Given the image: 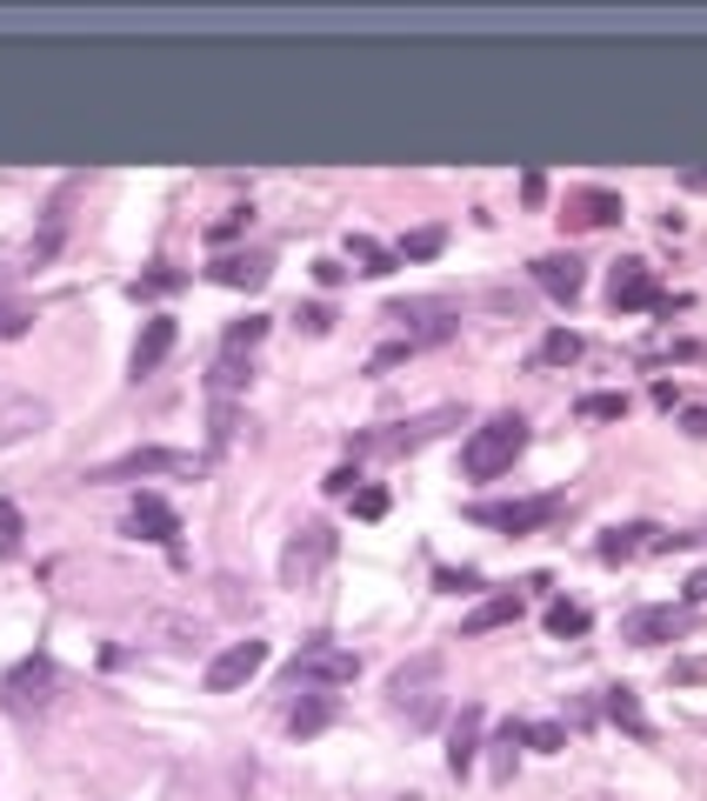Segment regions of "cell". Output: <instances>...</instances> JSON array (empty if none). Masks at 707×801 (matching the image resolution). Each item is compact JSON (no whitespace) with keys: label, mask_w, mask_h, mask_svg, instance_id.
Instances as JSON below:
<instances>
[{"label":"cell","mask_w":707,"mask_h":801,"mask_svg":"<svg viewBox=\"0 0 707 801\" xmlns=\"http://www.w3.org/2000/svg\"><path fill=\"white\" fill-rule=\"evenodd\" d=\"M520 448H527V421L507 408V415H487V421L468 435L461 467H468V481H501V474L520 461Z\"/></svg>","instance_id":"6da1fadb"},{"label":"cell","mask_w":707,"mask_h":801,"mask_svg":"<svg viewBox=\"0 0 707 801\" xmlns=\"http://www.w3.org/2000/svg\"><path fill=\"white\" fill-rule=\"evenodd\" d=\"M440 688H448V662L440 655H414V662H401L388 675V701H394V714L414 721V729H427V721L440 714Z\"/></svg>","instance_id":"7a4b0ae2"},{"label":"cell","mask_w":707,"mask_h":801,"mask_svg":"<svg viewBox=\"0 0 707 801\" xmlns=\"http://www.w3.org/2000/svg\"><path fill=\"white\" fill-rule=\"evenodd\" d=\"M388 320L401 328V341L420 354V348L448 341V335L461 328V307H454V301H440V294H407V301H388Z\"/></svg>","instance_id":"3957f363"},{"label":"cell","mask_w":707,"mask_h":801,"mask_svg":"<svg viewBox=\"0 0 707 801\" xmlns=\"http://www.w3.org/2000/svg\"><path fill=\"white\" fill-rule=\"evenodd\" d=\"M54 688H60L54 662H47V655H27V662H14V668H8V681H0V708H8L14 721L47 714V708H54Z\"/></svg>","instance_id":"277c9868"},{"label":"cell","mask_w":707,"mask_h":801,"mask_svg":"<svg viewBox=\"0 0 707 801\" xmlns=\"http://www.w3.org/2000/svg\"><path fill=\"white\" fill-rule=\"evenodd\" d=\"M334 548H340V534H334L327 521H301L294 541H288V554H281V582H288V588H314L321 568L334 561Z\"/></svg>","instance_id":"5b68a950"},{"label":"cell","mask_w":707,"mask_h":801,"mask_svg":"<svg viewBox=\"0 0 707 801\" xmlns=\"http://www.w3.org/2000/svg\"><path fill=\"white\" fill-rule=\"evenodd\" d=\"M354 675H361V662H354L340 641H307V648L288 662V688H347Z\"/></svg>","instance_id":"8992f818"},{"label":"cell","mask_w":707,"mask_h":801,"mask_svg":"<svg viewBox=\"0 0 707 801\" xmlns=\"http://www.w3.org/2000/svg\"><path fill=\"white\" fill-rule=\"evenodd\" d=\"M607 301L621 307V314H641V307L674 314V301L654 287V268H648V261H614V274H607Z\"/></svg>","instance_id":"52a82bcc"},{"label":"cell","mask_w":707,"mask_h":801,"mask_svg":"<svg viewBox=\"0 0 707 801\" xmlns=\"http://www.w3.org/2000/svg\"><path fill=\"white\" fill-rule=\"evenodd\" d=\"M481 528H507V534H535L561 515V495H535V501H474L468 508Z\"/></svg>","instance_id":"ba28073f"},{"label":"cell","mask_w":707,"mask_h":801,"mask_svg":"<svg viewBox=\"0 0 707 801\" xmlns=\"http://www.w3.org/2000/svg\"><path fill=\"white\" fill-rule=\"evenodd\" d=\"M461 421V408H434V415H420V421H401L394 435H361V441H354V454H414V448H427L434 435H448Z\"/></svg>","instance_id":"9c48e42d"},{"label":"cell","mask_w":707,"mask_h":801,"mask_svg":"<svg viewBox=\"0 0 707 801\" xmlns=\"http://www.w3.org/2000/svg\"><path fill=\"white\" fill-rule=\"evenodd\" d=\"M134 474H201L194 454H173V448H134L121 461H101L87 481H134Z\"/></svg>","instance_id":"30bf717a"},{"label":"cell","mask_w":707,"mask_h":801,"mask_svg":"<svg viewBox=\"0 0 707 801\" xmlns=\"http://www.w3.org/2000/svg\"><path fill=\"white\" fill-rule=\"evenodd\" d=\"M74 201H80V181H60V188H54V201H47V214H41V234L27 240V268H47V261L60 255L67 221H74Z\"/></svg>","instance_id":"8fae6325"},{"label":"cell","mask_w":707,"mask_h":801,"mask_svg":"<svg viewBox=\"0 0 707 801\" xmlns=\"http://www.w3.org/2000/svg\"><path fill=\"white\" fill-rule=\"evenodd\" d=\"M260 668H268V641H234V648H221L207 662V688L214 695H234L240 681H254Z\"/></svg>","instance_id":"7c38bea8"},{"label":"cell","mask_w":707,"mask_h":801,"mask_svg":"<svg viewBox=\"0 0 707 801\" xmlns=\"http://www.w3.org/2000/svg\"><path fill=\"white\" fill-rule=\"evenodd\" d=\"M127 534H141V541H160V548H173L181 541V515H173L160 495H134V508H127Z\"/></svg>","instance_id":"4fadbf2b"},{"label":"cell","mask_w":707,"mask_h":801,"mask_svg":"<svg viewBox=\"0 0 707 801\" xmlns=\"http://www.w3.org/2000/svg\"><path fill=\"white\" fill-rule=\"evenodd\" d=\"M54 415L41 394H0V441H21V435H41Z\"/></svg>","instance_id":"5bb4252c"},{"label":"cell","mask_w":707,"mask_h":801,"mask_svg":"<svg viewBox=\"0 0 707 801\" xmlns=\"http://www.w3.org/2000/svg\"><path fill=\"white\" fill-rule=\"evenodd\" d=\"M694 628V614L687 608H641V614H628V641H641V648H654V641H674V634H687Z\"/></svg>","instance_id":"9a60e30c"},{"label":"cell","mask_w":707,"mask_h":801,"mask_svg":"<svg viewBox=\"0 0 707 801\" xmlns=\"http://www.w3.org/2000/svg\"><path fill=\"white\" fill-rule=\"evenodd\" d=\"M173 335H181V328H173V314H154V320H147L141 341H134V361H127V368H134V381H147V374L173 354Z\"/></svg>","instance_id":"2e32d148"},{"label":"cell","mask_w":707,"mask_h":801,"mask_svg":"<svg viewBox=\"0 0 707 801\" xmlns=\"http://www.w3.org/2000/svg\"><path fill=\"white\" fill-rule=\"evenodd\" d=\"M535 287H541V294H554V301H574V294L587 287V274H581V261H574V255H561V248H554V255H541V261H535Z\"/></svg>","instance_id":"e0dca14e"},{"label":"cell","mask_w":707,"mask_h":801,"mask_svg":"<svg viewBox=\"0 0 707 801\" xmlns=\"http://www.w3.org/2000/svg\"><path fill=\"white\" fill-rule=\"evenodd\" d=\"M527 614V595L520 588H501V595H487L468 621H461V634H494V628H507V621H520Z\"/></svg>","instance_id":"ac0fdd59"},{"label":"cell","mask_w":707,"mask_h":801,"mask_svg":"<svg viewBox=\"0 0 707 801\" xmlns=\"http://www.w3.org/2000/svg\"><path fill=\"white\" fill-rule=\"evenodd\" d=\"M481 729H487V714L468 701V708H461V721H454V735H448V768H454V775H468V768H474V755H481Z\"/></svg>","instance_id":"d6986e66"},{"label":"cell","mask_w":707,"mask_h":801,"mask_svg":"<svg viewBox=\"0 0 707 801\" xmlns=\"http://www.w3.org/2000/svg\"><path fill=\"white\" fill-rule=\"evenodd\" d=\"M268 255H221L214 268H207V281H221V287H268Z\"/></svg>","instance_id":"ffe728a7"},{"label":"cell","mask_w":707,"mask_h":801,"mask_svg":"<svg viewBox=\"0 0 707 801\" xmlns=\"http://www.w3.org/2000/svg\"><path fill=\"white\" fill-rule=\"evenodd\" d=\"M568 221H581V227H607V221H621V194H614V188H581V194L568 201Z\"/></svg>","instance_id":"44dd1931"},{"label":"cell","mask_w":707,"mask_h":801,"mask_svg":"<svg viewBox=\"0 0 707 801\" xmlns=\"http://www.w3.org/2000/svg\"><path fill=\"white\" fill-rule=\"evenodd\" d=\"M327 721H334V695H327V688H307V695L288 708V735H321Z\"/></svg>","instance_id":"7402d4cb"},{"label":"cell","mask_w":707,"mask_h":801,"mask_svg":"<svg viewBox=\"0 0 707 801\" xmlns=\"http://www.w3.org/2000/svg\"><path fill=\"white\" fill-rule=\"evenodd\" d=\"M347 255L361 261V274H394V268H401V255L381 248V240H368V234H347Z\"/></svg>","instance_id":"603a6c76"},{"label":"cell","mask_w":707,"mask_h":801,"mask_svg":"<svg viewBox=\"0 0 707 801\" xmlns=\"http://www.w3.org/2000/svg\"><path fill=\"white\" fill-rule=\"evenodd\" d=\"M607 714L621 721L635 742H648V735H654V729H648V714H641V701H635V688H607Z\"/></svg>","instance_id":"cb8c5ba5"},{"label":"cell","mask_w":707,"mask_h":801,"mask_svg":"<svg viewBox=\"0 0 707 801\" xmlns=\"http://www.w3.org/2000/svg\"><path fill=\"white\" fill-rule=\"evenodd\" d=\"M641 534H654V528H641V521L607 528V534H601V561H628V554H641Z\"/></svg>","instance_id":"d4e9b609"},{"label":"cell","mask_w":707,"mask_h":801,"mask_svg":"<svg viewBox=\"0 0 707 801\" xmlns=\"http://www.w3.org/2000/svg\"><path fill=\"white\" fill-rule=\"evenodd\" d=\"M440 248H448V227H414V234L401 240L394 255H401V261H434Z\"/></svg>","instance_id":"484cf974"},{"label":"cell","mask_w":707,"mask_h":801,"mask_svg":"<svg viewBox=\"0 0 707 801\" xmlns=\"http://www.w3.org/2000/svg\"><path fill=\"white\" fill-rule=\"evenodd\" d=\"M260 335H268V314H247V320H234L227 328V341H221V354H247Z\"/></svg>","instance_id":"4316f807"},{"label":"cell","mask_w":707,"mask_h":801,"mask_svg":"<svg viewBox=\"0 0 707 801\" xmlns=\"http://www.w3.org/2000/svg\"><path fill=\"white\" fill-rule=\"evenodd\" d=\"M247 374H254V368H240V354H221V361H214V374H207V387H214V400H227V394H234V387H240Z\"/></svg>","instance_id":"83f0119b"},{"label":"cell","mask_w":707,"mask_h":801,"mask_svg":"<svg viewBox=\"0 0 707 801\" xmlns=\"http://www.w3.org/2000/svg\"><path fill=\"white\" fill-rule=\"evenodd\" d=\"M514 748H520V721H507L494 735V781H514Z\"/></svg>","instance_id":"f1b7e54d"},{"label":"cell","mask_w":707,"mask_h":801,"mask_svg":"<svg viewBox=\"0 0 707 801\" xmlns=\"http://www.w3.org/2000/svg\"><path fill=\"white\" fill-rule=\"evenodd\" d=\"M520 742L541 748V755H561L568 748V729H561V721H535V729H520Z\"/></svg>","instance_id":"f546056e"},{"label":"cell","mask_w":707,"mask_h":801,"mask_svg":"<svg viewBox=\"0 0 707 801\" xmlns=\"http://www.w3.org/2000/svg\"><path fill=\"white\" fill-rule=\"evenodd\" d=\"M541 361H554V368H568V361H581V335H574V328H554V335L541 341Z\"/></svg>","instance_id":"4dcf8cb0"},{"label":"cell","mask_w":707,"mask_h":801,"mask_svg":"<svg viewBox=\"0 0 707 801\" xmlns=\"http://www.w3.org/2000/svg\"><path fill=\"white\" fill-rule=\"evenodd\" d=\"M548 634H587V608L581 601H554L548 608Z\"/></svg>","instance_id":"1f68e13d"},{"label":"cell","mask_w":707,"mask_h":801,"mask_svg":"<svg viewBox=\"0 0 707 801\" xmlns=\"http://www.w3.org/2000/svg\"><path fill=\"white\" fill-rule=\"evenodd\" d=\"M628 415V394H587L581 400V421H621Z\"/></svg>","instance_id":"d6a6232c"},{"label":"cell","mask_w":707,"mask_h":801,"mask_svg":"<svg viewBox=\"0 0 707 801\" xmlns=\"http://www.w3.org/2000/svg\"><path fill=\"white\" fill-rule=\"evenodd\" d=\"M181 281H188L181 268H154V274H141V281H134V301H154V294H173V287H181Z\"/></svg>","instance_id":"836d02e7"},{"label":"cell","mask_w":707,"mask_h":801,"mask_svg":"<svg viewBox=\"0 0 707 801\" xmlns=\"http://www.w3.org/2000/svg\"><path fill=\"white\" fill-rule=\"evenodd\" d=\"M354 515H361V521H381V515H388V488H354Z\"/></svg>","instance_id":"e575fe53"},{"label":"cell","mask_w":707,"mask_h":801,"mask_svg":"<svg viewBox=\"0 0 707 801\" xmlns=\"http://www.w3.org/2000/svg\"><path fill=\"white\" fill-rule=\"evenodd\" d=\"M434 582L448 588V595H468V588H481V575H474V568H440Z\"/></svg>","instance_id":"d590c367"},{"label":"cell","mask_w":707,"mask_h":801,"mask_svg":"<svg viewBox=\"0 0 707 801\" xmlns=\"http://www.w3.org/2000/svg\"><path fill=\"white\" fill-rule=\"evenodd\" d=\"M407 354H414V348H407V341H388V348H381V354H374V361H368V374H388V368H401V361H407Z\"/></svg>","instance_id":"8d00e7d4"},{"label":"cell","mask_w":707,"mask_h":801,"mask_svg":"<svg viewBox=\"0 0 707 801\" xmlns=\"http://www.w3.org/2000/svg\"><path fill=\"white\" fill-rule=\"evenodd\" d=\"M21 534H27V521H21V508H14V501H0V541H8V548H14Z\"/></svg>","instance_id":"74e56055"},{"label":"cell","mask_w":707,"mask_h":801,"mask_svg":"<svg viewBox=\"0 0 707 801\" xmlns=\"http://www.w3.org/2000/svg\"><path fill=\"white\" fill-rule=\"evenodd\" d=\"M301 328H307V335H327V328H334V307H327V301L301 307Z\"/></svg>","instance_id":"f35d334b"},{"label":"cell","mask_w":707,"mask_h":801,"mask_svg":"<svg viewBox=\"0 0 707 801\" xmlns=\"http://www.w3.org/2000/svg\"><path fill=\"white\" fill-rule=\"evenodd\" d=\"M234 428H240V415L221 400V408H214V448H227V441H234Z\"/></svg>","instance_id":"ab89813d"},{"label":"cell","mask_w":707,"mask_h":801,"mask_svg":"<svg viewBox=\"0 0 707 801\" xmlns=\"http://www.w3.org/2000/svg\"><path fill=\"white\" fill-rule=\"evenodd\" d=\"M681 428H687L694 441H707V400H700V408H681Z\"/></svg>","instance_id":"60d3db41"},{"label":"cell","mask_w":707,"mask_h":801,"mask_svg":"<svg viewBox=\"0 0 707 801\" xmlns=\"http://www.w3.org/2000/svg\"><path fill=\"white\" fill-rule=\"evenodd\" d=\"M354 481H361V467H334L327 474V495H354Z\"/></svg>","instance_id":"b9f144b4"},{"label":"cell","mask_w":707,"mask_h":801,"mask_svg":"<svg viewBox=\"0 0 707 801\" xmlns=\"http://www.w3.org/2000/svg\"><path fill=\"white\" fill-rule=\"evenodd\" d=\"M520 201L541 207V201H548V181H541V174H520Z\"/></svg>","instance_id":"7bdbcfd3"},{"label":"cell","mask_w":707,"mask_h":801,"mask_svg":"<svg viewBox=\"0 0 707 801\" xmlns=\"http://www.w3.org/2000/svg\"><path fill=\"white\" fill-rule=\"evenodd\" d=\"M340 274H347L340 261H314V281H321V287H340Z\"/></svg>","instance_id":"ee69618b"},{"label":"cell","mask_w":707,"mask_h":801,"mask_svg":"<svg viewBox=\"0 0 707 801\" xmlns=\"http://www.w3.org/2000/svg\"><path fill=\"white\" fill-rule=\"evenodd\" d=\"M681 188H694V194H707V168H687V174H681Z\"/></svg>","instance_id":"f6af8a7d"},{"label":"cell","mask_w":707,"mask_h":801,"mask_svg":"<svg viewBox=\"0 0 707 801\" xmlns=\"http://www.w3.org/2000/svg\"><path fill=\"white\" fill-rule=\"evenodd\" d=\"M687 601H707V575H694V582H687Z\"/></svg>","instance_id":"bcb514c9"}]
</instances>
